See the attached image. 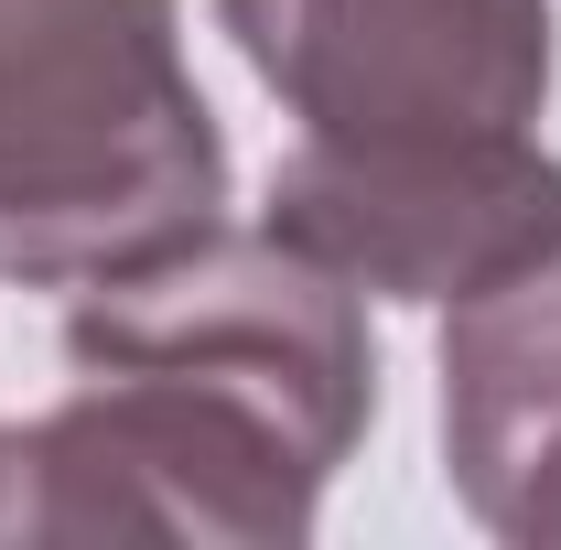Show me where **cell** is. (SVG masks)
<instances>
[{
	"label": "cell",
	"instance_id": "5",
	"mask_svg": "<svg viewBox=\"0 0 561 550\" xmlns=\"http://www.w3.org/2000/svg\"><path fill=\"white\" fill-rule=\"evenodd\" d=\"M302 140H476L551 108V0H216Z\"/></svg>",
	"mask_w": 561,
	"mask_h": 550
},
{
	"label": "cell",
	"instance_id": "3",
	"mask_svg": "<svg viewBox=\"0 0 561 550\" xmlns=\"http://www.w3.org/2000/svg\"><path fill=\"white\" fill-rule=\"evenodd\" d=\"M66 356H76V378H98V367L195 378L216 400L260 411L271 432H291L324 475L378 421V356H367L356 280H335L280 227H227L216 216L173 260L87 280L66 313Z\"/></svg>",
	"mask_w": 561,
	"mask_h": 550
},
{
	"label": "cell",
	"instance_id": "1",
	"mask_svg": "<svg viewBox=\"0 0 561 550\" xmlns=\"http://www.w3.org/2000/svg\"><path fill=\"white\" fill-rule=\"evenodd\" d=\"M227 216L184 0H0V280L87 291Z\"/></svg>",
	"mask_w": 561,
	"mask_h": 550
},
{
	"label": "cell",
	"instance_id": "2",
	"mask_svg": "<svg viewBox=\"0 0 561 550\" xmlns=\"http://www.w3.org/2000/svg\"><path fill=\"white\" fill-rule=\"evenodd\" d=\"M324 465L260 411L195 378L98 367L76 400L0 432V540H173V550H291L313 540Z\"/></svg>",
	"mask_w": 561,
	"mask_h": 550
},
{
	"label": "cell",
	"instance_id": "6",
	"mask_svg": "<svg viewBox=\"0 0 561 550\" xmlns=\"http://www.w3.org/2000/svg\"><path fill=\"white\" fill-rule=\"evenodd\" d=\"M443 475L496 540L561 550V260L454 302L443 324Z\"/></svg>",
	"mask_w": 561,
	"mask_h": 550
},
{
	"label": "cell",
	"instance_id": "4",
	"mask_svg": "<svg viewBox=\"0 0 561 550\" xmlns=\"http://www.w3.org/2000/svg\"><path fill=\"white\" fill-rule=\"evenodd\" d=\"M260 227L313 249L378 302H486L561 260V151L529 130L476 140H302Z\"/></svg>",
	"mask_w": 561,
	"mask_h": 550
}]
</instances>
